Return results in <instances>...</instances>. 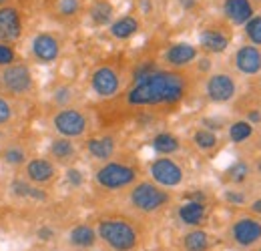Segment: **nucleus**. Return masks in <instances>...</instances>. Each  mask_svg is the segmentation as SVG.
I'll use <instances>...</instances> for the list:
<instances>
[{"label": "nucleus", "mask_w": 261, "mask_h": 251, "mask_svg": "<svg viewBox=\"0 0 261 251\" xmlns=\"http://www.w3.org/2000/svg\"><path fill=\"white\" fill-rule=\"evenodd\" d=\"M66 247L70 251H89L98 245L97 229L91 223H76L65 235Z\"/></svg>", "instance_id": "2eb2a0df"}, {"label": "nucleus", "mask_w": 261, "mask_h": 251, "mask_svg": "<svg viewBox=\"0 0 261 251\" xmlns=\"http://www.w3.org/2000/svg\"><path fill=\"white\" fill-rule=\"evenodd\" d=\"M50 127L57 133V137H66L74 141V139H83L89 135L91 119L83 109L68 105V107L57 109L50 115Z\"/></svg>", "instance_id": "423d86ee"}, {"label": "nucleus", "mask_w": 261, "mask_h": 251, "mask_svg": "<svg viewBox=\"0 0 261 251\" xmlns=\"http://www.w3.org/2000/svg\"><path fill=\"white\" fill-rule=\"evenodd\" d=\"M189 91V79L179 70L155 68L145 79L133 83L127 91L129 107H161L179 105Z\"/></svg>", "instance_id": "f257e3e1"}, {"label": "nucleus", "mask_w": 261, "mask_h": 251, "mask_svg": "<svg viewBox=\"0 0 261 251\" xmlns=\"http://www.w3.org/2000/svg\"><path fill=\"white\" fill-rule=\"evenodd\" d=\"M255 133V127H251L245 119H239V121H233L227 127V139L233 145H243L247 143Z\"/></svg>", "instance_id": "c85d7f7f"}, {"label": "nucleus", "mask_w": 261, "mask_h": 251, "mask_svg": "<svg viewBox=\"0 0 261 251\" xmlns=\"http://www.w3.org/2000/svg\"><path fill=\"white\" fill-rule=\"evenodd\" d=\"M245 121H247L251 127L261 125V111H259V109H251V111L245 115Z\"/></svg>", "instance_id": "a19ab883"}, {"label": "nucleus", "mask_w": 261, "mask_h": 251, "mask_svg": "<svg viewBox=\"0 0 261 251\" xmlns=\"http://www.w3.org/2000/svg\"><path fill=\"white\" fill-rule=\"evenodd\" d=\"M89 251H109L107 247H102V245H97V247H93V249H89Z\"/></svg>", "instance_id": "de8ad7c7"}, {"label": "nucleus", "mask_w": 261, "mask_h": 251, "mask_svg": "<svg viewBox=\"0 0 261 251\" xmlns=\"http://www.w3.org/2000/svg\"><path fill=\"white\" fill-rule=\"evenodd\" d=\"M259 2H261V0H259Z\"/></svg>", "instance_id": "864d4df0"}, {"label": "nucleus", "mask_w": 261, "mask_h": 251, "mask_svg": "<svg viewBox=\"0 0 261 251\" xmlns=\"http://www.w3.org/2000/svg\"><path fill=\"white\" fill-rule=\"evenodd\" d=\"M223 201L229 203V205H233V207H245V205L249 203L247 193H245V191H241L239 187L225 189V191H223Z\"/></svg>", "instance_id": "f704fd0d"}, {"label": "nucleus", "mask_w": 261, "mask_h": 251, "mask_svg": "<svg viewBox=\"0 0 261 251\" xmlns=\"http://www.w3.org/2000/svg\"><path fill=\"white\" fill-rule=\"evenodd\" d=\"M201 127L203 129H209V131H213V133H217V131H221L225 123L221 121V119H217V117H203L201 119Z\"/></svg>", "instance_id": "58836bf2"}, {"label": "nucleus", "mask_w": 261, "mask_h": 251, "mask_svg": "<svg viewBox=\"0 0 261 251\" xmlns=\"http://www.w3.org/2000/svg\"><path fill=\"white\" fill-rule=\"evenodd\" d=\"M229 243L235 249L251 251L261 243V219L253 215H239L231 221L227 229Z\"/></svg>", "instance_id": "0eeeda50"}, {"label": "nucleus", "mask_w": 261, "mask_h": 251, "mask_svg": "<svg viewBox=\"0 0 261 251\" xmlns=\"http://www.w3.org/2000/svg\"><path fill=\"white\" fill-rule=\"evenodd\" d=\"M259 85H261V83H259Z\"/></svg>", "instance_id": "5fc2aeb1"}, {"label": "nucleus", "mask_w": 261, "mask_h": 251, "mask_svg": "<svg viewBox=\"0 0 261 251\" xmlns=\"http://www.w3.org/2000/svg\"><path fill=\"white\" fill-rule=\"evenodd\" d=\"M243 31L247 40L253 44V46H259L261 48V16L259 14H253L245 24H243Z\"/></svg>", "instance_id": "2f4dec72"}, {"label": "nucleus", "mask_w": 261, "mask_h": 251, "mask_svg": "<svg viewBox=\"0 0 261 251\" xmlns=\"http://www.w3.org/2000/svg\"><path fill=\"white\" fill-rule=\"evenodd\" d=\"M117 149H119V141L115 135H95L91 139H87L85 143V151L87 155L93 159V161H98V163H107L111 159H115L117 155Z\"/></svg>", "instance_id": "a211bd4d"}, {"label": "nucleus", "mask_w": 261, "mask_h": 251, "mask_svg": "<svg viewBox=\"0 0 261 251\" xmlns=\"http://www.w3.org/2000/svg\"><path fill=\"white\" fill-rule=\"evenodd\" d=\"M57 165L48 157H31L22 167V177L38 187L50 185L57 179Z\"/></svg>", "instance_id": "4468645a"}, {"label": "nucleus", "mask_w": 261, "mask_h": 251, "mask_svg": "<svg viewBox=\"0 0 261 251\" xmlns=\"http://www.w3.org/2000/svg\"><path fill=\"white\" fill-rule=\"evenodd\" d=\"M123 89V74L113 64H100L91 72V91L98 98H115Z\"/></svg>", "instance_id": "9d476101"}, {"label": "nucleus", "mask_w": 261, "mask_h": 251, "mask_svg": "<svg viewBox=\"0 0 261 251\" xmlns=\"http://www.w3.org/2000/svg\"><path fill=\"white\" fill-rule=\"evenodd\" d=\"M199 46L207 55H223L229 48V36L217 29H205L199 32Z\"/></svg>", "instance_id": "4be33fe9"}, {"label": "nucleus", "mask_w": 261, "mask_h": 251, "mask_svg": "<svg viewBox=\"0 0 261 251\" xmlns=\"http://www.w3.org/2000/svg\"><path fill=\"white\" fill-rule=\"evenodd\" d=\"M53 251H65V249H53Z\"/></svg>", "instance_id": "3c124183"}, {"label": "nucleus", "mask_w": 261, "mask_h": 251, "mask_svg": "<svg viewBox=\"0 0 261 251\" xmlns=\"http://www.w3.org/2000/svg\"><path fill=\"white\" fill-rule=\"evenodd\" d=\"M36 239L42 241V243H50L57 239V229L53 225H40L36 229Z\"/></svg>", "instance_id": "4c0bfd02"}, {"label": "nucleus", "mask_w": 261, "mask_h": 251, "mask_svg": "<svg viewBox=\"0 0 261 251\" xmlns=\"http://www.w3.org/2000/svg\"><path fill=\"white\" fill-rule=\"evenodd\" d=\"M24 105L18 98L0 93V137L8 139L22 123Z\"/></svg>", "instance_id": "f8f14e48"}, {"label": "nucleus", "mask_w": 261, "mask_h": 251, "mask_svg": "<svg viewBox=\"0 0 261 251\" xmlns=\"http://www.w3.org/2000/svg\"><path fill=\"white\" fill-rule=\"evenodd\" d=\"M81 10V0H55V12L61 18H74Z\"/></svg>", "instance_id": "473e14b6"}, {"label": "nucleus", "mask_w": 261, "mask_h": 251, "mask_svg": "<svg viewBox=\"0 0 261 251\" xmlns=\"http://www.w3.org/2000/svg\"><path fill=\"white\" fill-rule=\"evenodd\" d=\"M185 201H197V203H207V195L203 191H189L185 193Z\"/></svg>", "instance_id": "ea45409f"}, {"label": "nucleus", "mask_w": 261, "mask_h": 251, "mask_svg": "<svg viewBox=\"0 0 261 251\" xmlns=\"http://www.w3.org/2000/svg\"><path fill=\"white\" fill-rule=\"evenodd\" d=\"M46 157L50 159L55 165H63V167H70L76 159H79V147L72 139L66 137H55L48 143L46 149Z\"/></svg>", "instance_id": "6ab92c4d"}, {"label": "nucleus", "mask_w": 261, "mask_h": 251, "mask_svg": "<svg viewBox=\"0 0 261 251\" xmlns=\"http://www.w3.org/2000/svg\"><path fill=\"white\" fill-rule=\"evenodd\" d=\"M179 2H181V6H183L185 10H189V8H193V6H195V4H197V0H179Z\"/></svg>", "instance_id": "a18cd8bd"}, {"label": "nucleus", "mask_w": 261, "mask_h": 251, "mask_svg": "<svg viewBox=\"0 0 261 251\" xmlns=\"http://www.w3.org/2000/svg\"><path fill=\"white\" fill-rule=\"evenodd\" d=\"M251 175V165L245 163V161H235L233 165H229L227 171H225V177H227L229 183H233L235 187L237 185H243L247 181V177Z\"/></svg>", "instance_id": "7c9ffc66"}, {"label": "nucleus", "mask_w": 261, "mask_h": 251, "mask_svg": "<svg viewBox=\"0 0 261 251\" xmlns=\"http://www.w3.org/2000/svg\"><path fill=\"white\" fill-rule=\"evenodd\" d=\"M139 29H141L139 18H135V16H130V14H125V16H121V18H115V20L109 24L111 36L117 38V40H129V38H133V36L139 32Z\"/></svg>", "instance_id": "bb28decb"}, {"label": "nucleus", "mask_w": 261, "mask_h": 251, "mask_svg": "<svg viewBox=\"0 0 261 251\" xmlns=\"http://www.w3.org/2000/svg\"><path fill=\"white\" fill-rule=\"evenodd\" d=\"M72 96H74V89L70 85H61L53 91V105H57L59 109L68 107V105H72Z\"/></svg>", "instance_id": "72a5a7b5"}, {"label": "nucleus", "mask_w": 261, "mask_h": 251, "mask_svg": "<svg viewBox=\"0 0 261 251\" xmlns=\"http://www.w3.org/2000/svg\"><path fill=\"white\" fill-rule=\"evenodd\" d=\"M93 179H95V185L107 193H121L139 181V167L127 161L111 159L98 165Z\"/></svg>", "instance_id": "20e7f679"}, {"label": "nucleus", "mask_w": 261, "mask_h": 251, "mask_svg": "<svg viewBox=\"0 0 261 251\" xmlns=\"http://www.w3.org/2000/svg\"><path fill=\"white\" fill-rule=\"evenodd\" d=\"M195 63H199V70H201V72H209V70H211V61H209V57L197 59Z\"/></svg>", "instance_id": "37998d69"}, {"label": "nucleus", "mask_w": 261, "mask_h": 251, "mask_svg": "<svg viewBox=\"0 0 261 251\" xmlns=\"http://www.w3.org/2000/svg\"><path fill=\"white\" fill-rule=\"evenodd\" d=\"M0 93L18 101L29 98L34 93V74L31 70V64L24 61H16L0 68Z\"/></svg>", "instance_id": "39448f33"}, {"label": "nucleus", "mask_w": 261, "mask_h": 251, "mask_svg": "<svg viewBox=\"0 0 261 251\" xmlns=\"http://www.w3.org/2000/svg\"><path fill=\"white\" fill-rule=\"evenodd\" d=\"M191 141H193V145H195L197 149L203 151V153H211V151H215L217 145H219L217 133H213V131H209V129H203V127H199V129L193 131Z\"/></svg>", "instance_id": "c756f323"}, {"label": "nucleus", "mask_w": 261, "mask_h": 251, "mask_svg": "<svg viewBox=\"0 0 261 251\" xmlns=\"http://www.w3.org/2000/svg\"><path fill=\"white\" fill-rule=\"evenodd\" d=\"M199 59V48L191 42H175L171 46H167L163 53V63L171 70H179L185 68L189 64H193Z\"/></svg>", "instance_id": "dca6fc26"}, {"label": "nucleus", "mask_w": 261, "mask_h": 251, "mask_svg": "<svg viewBox=\"0 0 261 251\" xmlns=\"http://www.w3.org/2000/svg\"><path fill=\"white\" fill-rule=\"evenodd\" d=\"M255 173H257V175L261 177V157L255 161Z\"/></svg>", "instance_id": "49530a36"}, {"label": "nucleus", "mask_w": 261, "mask_h": 251, "mask_svg": "<svg viewBox=\"0 0 261 251\" xmlns=\"http://www.w3.org/2000/svg\"><path fill=\"white\" fill-rule=\"evenodd\" d=\"M251 251H261V243H259V245H257V247H253V249H251Z\"/></svg>", "instance_id": "8fccbe9b"}, {"label": "nucleus", "mask_w": 261, "mask_h": 251, "mask_svg": "<svg viewBox=\"0 0 261 251\" xmlns=\"http://www.w3.org/2000/svg\"><path fill=\"white\" fill-rule=\"evenodd\" d=\"M171 203H173L171 191L155 185L151 179L137 181L133 187H129L125 197V205L129 207V211L141 217L159 215Z\"/></svg>", "instance_id": "7ed1b4c3"}, {"label": "nucleus", "mask_w": 261, "mask_h": 251, "mask_svg": "<svg viewBox=\"0 0 261 251\" xmlns=\"http://www.w3.org/2000/svg\"><path fill=\"white\" fill-rule=\"evenodd\" d=\"M177 219L181 225L195 229V227H203L207 219H209V207L207 203H197V201H183L177 207Z\"/></svg>", "instance_id": "aec40b11"}, {"label": "nucleus", "mask_w": 261, "mask_h": 251, "mask_svg": "<svg viewBox=\"0 0 261 251\" xmlns=\"http://www.w3.org/2000/svg\"><path fill=\"white\" fill-rule=\"evenodd\" d=\"M139 6H141V10H143L145 14H151V10H153L151 0H139Z\"/></svg>", "instance_id": "c03bdc74"}, {"label": "nucleus", "mask_w": 261, "mask_h": 251, "mask_svg": "<svg viewBox=\"0 0 261 251\" xmlns=\"http://www.w3.org/2000/svg\"><path fill=\"white\" fill-rule=\"evenodd\" d=\"M247 211H249V215H253V217H261V197H257V199H253V201L247 203Z\"/></svg>", "instance_id": "79ce46f5"}, {"label": "nucleus", "mask_w": 261, "mask_h": 251, "mask_svg": "<svg viewBox=\"0 0 261 251\" xmlns=\"http://www.w3.org/2000/svg\"><path fill=\"white\" fill-rule=\"evenodd\" d=\"M203 93L209 103L215 105H227L237 96V81L227 70H215L209 72L203 85Z\"/></svg>", "instance_id": "1a4fd4ad"}, {"label": "nucleus", "mask_w": 261, "mask_h": 251, "mask_svg": "<svg viewBox=\"0 0 261 251\" xmlns=\"http://www.w3.org/2000/svg\"><path fill=\"white\" fill-rule=\"evenodd\" d=\"M151 147L159 157H171L181 151V139L171 131H161L151 139Z\"/></svg>", "instance_id": "a878e982"}, {"label": "nucleus", "mask_w": 261, "mask_h": 251, "mask_svg": "<svg viewBox=\"0 0 261 251\" xmlns=\"http://www.w3.org/2000/svg\"><path fill=\"white\" fill-rule=\"evenodd\" d=\"M22 31H24V22L18 6L14 4L0 6V42L14 44L16 40H20Z\"/></svg>", "instance_id": "ddd939ff"}, {"label": "nucleus", "mask_w": 261, "mask_h": 251, "mask_svg": "<svg viewBox=\"0 0 261 251\" xmlns=\"http://www.w3.org/2000/svg\"><path fill=\"white\" fill-rule=\"evenodd\" d=\"M65 181L68 187L81 189L85 185V173H83L79 167L70 165V167H66V171H65Z\"/></svg>", "instance_id": "c9c22d12"}, {"label": "nucleus", "mask_w": 261, "mask_h": 251, "mask_svg": "<svg viewBox=\"0 0 261 251\" xmlns=\"http://www.w3.org/2000/svg\"><path fill=\"white\" fill-rule=\"evenodd\" d=\"M233 66L243 77L261 74V48L253 44H243L233 55Z\"/></svg>", "instance_id": "f3484780"}, {"label": "nucleus", "mask_w": 261, "mask_h": 251, "mask_svg": "<svg viewBox=\"0 0 261 251\" xmlns=\"http://www.w3.org/2000/svg\"><path fill=\"white\" fill-rule=\"evenodd\" d=\"M89 16L95 27H109L115 18V8L109 0H97L89 8Z\"/></svg>", "instance_id": "cd10ccee"}, {"label": "nucleus", "mask_w": 261, "mask_h": 251, "mask_svg": "<svg viewBox=\"0 0 261 251\" xmlns=\"http://www.w3.org/2000/svg\"><path fill=\"white\" fill-rule=\"evenodd\" d=\"M16 61H18V55H16L14 46L12 44H6V42H0V68L16 63Z\"/></svg>", "instance_id": "e433bc0d"}, {"label": "nucleus", "mask_w": 261, "mask_h": 251, "mask_svg": "<svg viewBox=\"0 0 261 251\" xmlns=\"http://www.w3.org/2000/svg\"><path fill=\"white\" fill-rule=\"evenodd\" d=\"M147 171H149V179L155 185L167 189V191H173V189L181 187L185 183V169L173 157L153 159L149 163Z\"/></svg>", "instance_id": "6e6552de"}, {"label": "nucleus", "mask_w": 261, "mask_h": 251, "mask_svg": "<svg viewBox=\"0 0 261 251\" xmlns=\"http://www.w3.org/2000/svg\"><path fill=\"white\" fill-rule=\"evenodd\" d=\"M223 14L231 24L243 27L253 16L251 0H223Z\"/></svg>", "instance_id": "5701e85b"}, {"label": "nucleus", "mask_w": 261, "mask_h": 251, "mask_svg": "<svg viewBox=\"0 0 261 251\" xmlns=\"http://www.w3.org/2000/svg\"><path fill=\"white\" fill-rule=\"evenodd\" d=\"M4 4H10V0H0V6H4Z\"/></svg>", "instance_id": "09e8293b"}, {"label": "nucleus", "mask_w": 261, "mask_h": 251, "mask_svg": "<svg viewBox=\"0 0 261 251\" xmlns=\"http://www.w3.org/2000/svg\"><path fill=\"white\" fill-rule=\"evenodd\" d=\"M259 145H261V135H259Z\"/></svg>", "instance_id": "603ef678"}, {"label": "nucleus", "mask_w": 261, "mask_h": 251, "mask_svg": "<svg viewBox=\"0 0 261 251\" xmlns=\"http://www.w3.org/2000/svg\"><path fill=\"white\" fill-rule=\"evenodd\" d=\"M29 159H31L29 157V149H27L22 143L10 141V143H6V145L0 149V161H2L6 167L22 169Z\"/></svg>", "instance_id": "393cba45"}, {"label": "nucleus", "mask_w": 261, "mask_h": 251, "mask_svg": "<svg viewBox=\"0 0 261 251\" xmlns=\"http://www.w3.org/2000/svg\"><path fill=\"white\" fill-rule=\"evenodd\" d=\"M10 193L16 199H24V201H34V203H46L48 201V193L44 187H38L31 181H27L24 177H14L10 181Z\"/></svg>", "instance_id": "412c9836"}, {"label": "nucleus", "mask_w": 261, "mask_h": 251, "mask_svg": "<svg viewBox=\"0 0 261 251\" xmlns=\"http://www.w3.org/2000/svg\"><path fill=\"white\" fill-rule=\"evenodd\" d=\"M213 245V239L209 235L207 229L195 227V229H187L181 237V247L183 251H209Z\"/></svg>", "instance_id": "b1692460"}, {"label": "nucleus", "mask_w": 261, "mask_h": 251, "mask_svg": "<svg viewBox=\"0 0 261 251\" xmlns=\"http://www.w3.org/2000/svg\"><path fill=\"white\" fill-rule=\"evenodd\" d=\"M98 243L109 251H137L143 243V231L139 223L127 215H105L98 217Z\"/></svg>", "instance_id": "f03ea898"}, {"label": "nucleus", "mask_w": 261, "mask_h": 251, "mask_svg": "<svg viewBox=\"0 0 261 251\" xmlns=\"http://www.w3.org/2000/svg\"><path fill=\"white\" fill-rule=\"evenodd\" d=\"M31 57L38 64H53L61 57V40L53 32H38L31 40Z\"/></svg>", "instance_id": "9b49d317"}]
</instances>
